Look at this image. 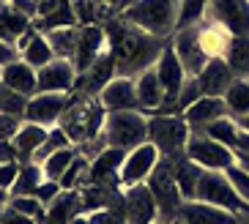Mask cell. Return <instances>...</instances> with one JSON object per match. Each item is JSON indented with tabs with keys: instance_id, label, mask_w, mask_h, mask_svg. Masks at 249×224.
<instances>
[{
	"instance_id": "cell-5",
	"label": "cell",
	"mask_w": 249,
	"mask_h": 224,
	"mask_svg": "<svg viewBox=\"0 0 249 224\" xmlns=\"http://www.w3.org/2000/svg\"><path fill=\"white\" fill-rule=\"evenodd\" d=\"M102 134H104V142L110 145V148L134 151L137 145L148 142V115L140 112V109L107 112Z\"/></svg>"
},
{
	"instance_id": "cell-51",
	"label": "cell",
	"mask_w": 249,
	"mask_h": 224,
	"mask_svg": "<svg viewBox=\"0 0 249 224\" xmlns=\"http://www.w3.org/2000/svg\"><path fill=\"white\" fill-rule=\"evenodd\" d=\"M63 0H36V6H38V17H47V14H52L55 8L60 6ZM36 17V19H38Z\"/></svg>"
},
{
	"instance_id": "cell-43",
	"label": "cell",
	"mask_w": 249,
	"mask_h": 224,
	"mask_svg": "<svg viewBox=\"0 0 249 224\" xmlns=\"http://www.w3.org/2000/svg\"><path fill=\"white\" fill-rule=\"evenodd\" d=\"M88 222L90 224H129L124 216V210H115V208L93 210V213H88Z\"/></svg>"
},
{
	"instance_id": "cell-61",
	"label": "cell",
	"mask_w": 249,
	"mask_h": 224,
	"mask_svg": "<svg viewBox=\"0 0 249 224\" xmlns=\"http://www.w3.org/2000/svg\"><path fill=\"white\" fill-rule=\"evenodd\" d=\"M0 87H3V82H0Z\"/></svg>"
},
{
	"instance_id": "cell-40",
	"label": "cell",
	"mask_w": 249,
	"mask_h": 224,
	"mask_svg": "<svg viewBox=\"0 0 249 224\" xmlns=\"http://www.w3.org/2000/svg\"><path fill=\"white\" fill-rule=\"evenodd\" d=\"M25 109H28V96L17 93V90H8V87H0V112L25 121Z\"/></svg>"
},
{
	"instance_id": "cell-28",
	"label": "cell",
	"mask_w": 249,
	"mask_h": 224,
	"mask_svg": "<svg viewBox=\"0 0 249 224\" xmlns=\"http://www.w3.org/2000/svg\"><path fill=\"white\" fill-rule=\"evenodd\" d=\"M170 164H173V175H176V183H178V189H181L183 203L195 200V191H197V181H200V175H203V167L195 164L186 153H183L181 159H173Z\"/></svg>"
},
{
	"instance_id": "cell-10",
	"label": "cell",
	"mask_w": 249,
	"mask_h": 224,
	"mask_svg": "<svg viewBox=\"0 0 249 224\" xmlns=\"http://www.w3.org/2000/svg\"><path fill=\"white\" fill-rule=\"evenodd\" d=\"M186 156L195 164H200L203 170H216V172H225L227 167L235 164L233 148H227V145L216 142L211 137H205V134H192L189 142H186Z\"/></svg>"
},
{
	"instance_id": "cell-26",
	"label": "cell",
	"mask_w": 249,
	"mask_h": 224,
	"mask_svg": "<svg viewBox=\"0 0 249 224\" xmlns=\"http://www.w3.org/2000/svg\"><path fill=\"white\" fill-rule=\"evenodd\" d=\"M47 134H50V129H47V126H38V123L22 121V126H19V131H17V137H14V145H17V151H19V164L33 161V156L41 151V145H44Z\"/></svg>"
},
{
	"instance_id": "cell-32",
	"label": "cell",
	"mask_w": 249,
	"mask_h": 224,
	"mask_svg": "<svg viewBox=\"0 0 249 224\" xmlns=\"http://www.w3.org/2000/svg\"><path fill=\"white\" fill-rule=\"evenodd\" d=\"M74 25H77V14H74V8H71V0H63L52 14L33 19V28L38 33H50V30H58V28H74Z\"/></svg>"
},
{
	"instance_id": "cell-18",
	"label": "cell",
	"mask_w": 249,
	"mask_h": 224,
	"mask_svg": "<svg viewBox=\"0 0 249 224\" xmlns=\"http://www.w3.org/2000/svg\"><path fill=\"white\" fill-rule=\"evenodd\" d=\"M233 80H235V74H233V69H230V63H227L225 58H211L208 63H205L203 71L195 77L200 93L213 96V99H225L227 87H230Z\"/></svg>"
},
{
	"instance_id": "cell-47",
	"label": "cell",
	"mask_w": 249,
	"mask_h": 224,
	"mask_svg": "<svg viewBox=\"0 0 249 224\" xmlns=\"http://www.w3.org/2000/svg\"><path fill=\"white\" fill-rule=\"evenodd\" d=\"M11 161H19L14 139H0V164H11Z\"/></svg>"
},
{
	"instance_id": "cell-19",
	"label": "cell",
	"mask_w": 249,
	"mask_h": 224,
	"mask_svg": "<svg viewBox=\"0 0 249 224\" xmlns=\"http://www.w3.org/2000/svg\"><path fill=\"white\" fill-rule=\"evenodd\" d=\"M126 153L121 148H104L102 153H96L93 159L88 161V183H107V186L118 189V170L124 164Z\"/></svg>"
},
{
	"instance_id": "cell-30",
	"label": "cell",
	"mask_w": 249,
	"mask_h": 224,
	"mask_svg": "<svg viewBox=\"0 0 249 224\" xmlns=\"http://www.w3.org/2000/svg\"><path fill=\"white\" fill-rule=\"evenodd\" d=\"M225 104H227V112L233 121L249 115V77H235L230 82L225 93Z\"/></svg>"
},
{
	"instance_id": "cell-37",
	"label": "cell",
	"mask_w": 249,
	"mask_h": 224,
	"mask_svg": "<svg viewBox=\"0 0 249 224\" xmlns=\"http://www.w3.org/2000/svg\"><path fill=\"white\" fill-rule=\"evenodd\" d=\"M208 3L211 0H178V28H192V25H200L208 14Z\"/></svg>"
},
{
	"instance_id": "cell-33",
	"label": "cell",
	"mask_w": 249,
	"mask_h": 224,
	"mask_svg": "<svg viewBox=\"0 0 249 224\" xmlns=\"http://www.w3.org/2000/svg\"><path fill=\"white\" fill-rule=\"evenodd\" d=\"M47 178L41 170V161H25V164H19V175H17L11 194H36V189Z\"/></svg>"
},
{
	"instance_id": "cell-27",
	"label": "cell",
	"mask_w": 249,
	"mask_h": 224,
	"mask_svg": "<svg viewBox=\"0 0 249 224\" xmlns=\"http://www.w3.org/2000/svg\"><path fill=\"white\" fill-rule=\"evenodd\" d=\"M80 213H82L80 189L77 191H63L52 205H47L41 224H71V219L80 216Z\"/></svg>"
},
{
	"instance_id": "cell-29",
	"label": "cell",
	"mask_w": 249,
	"mask_h": 224,
	"mask_svg": "<svg viewBox=\"0 0 249 224\" xmlns=\"http://www.w3.org/2000/svg\"><path fill=\"white\" fill-rule=\"evenodd\" d=\"M33 28V19H28L25 14H19L17 8H11L6 3V6H0V38L8 44H14L28 33V30Z\"/></svg>"
},
{
	"instance_id": "cell-50",
	"label": "cell",
	"mask_w": 249,
	"mask_h": 224,
	"mask_svg": "<svg viewBox=\"0 0 249 224\" xmlns=\"http://www.w3.org/2000/svg\"><path fill=\"white\" fill-rule=\"evenodd\" d=\"M0 224H36L30 216H22V213H17L14 208H8L6 205V210H3V219H0Z\"/></svg>"
},
{
	"instance_id": "cell-35",
	"label": "cell",
	"mask_w": 249,
	"mask_h": 224,
	"mask_svg": "<svg viewBox=\"0 0 249 224\" xmlns=\"http://www.w3.org/2000/svg\"><path fill=\"white\" fill-rule=\"evenodd\" d=\"M225 60L230 63L235 77H249V36H233Z\"/></svg>"
},
{
	"instance_id": "cell-3",
	"label": "cell",
	"mask_w": 249,
	"mask_h": 224,
	"mask_svg": "<svg viewBox=\"0 0 249 224\" xmlns=\"http://www.w3.org/2000/svg\"><path fill=\"white\" fill-rule=\"evenodd\" d=\"M104 118H107V109L99 104L96 96H74L58 126L66 131L74 145H85L90 139L102 137Z\"/></svg>"
},
{
	"instance_id": "cell-62",
	"label": "cell",
	"mask_w": 249,
	"mask_h": 224,
	"mask_svg": "<svg viewBox=\"0 0 249 224\" xmlns=\"http://www.w3.org/2000/svg\"><path fill=\"white\" fill-rule=\"evenodd\" d=\"M173 224H178V222H173Z\"/></svg>"
},
{
	"instance_id": "cell-52",
	"label": "cell",
	"mask_w": 249,
	"mask_h": 224,
	"mask_svg": "<svg viewBox=\"0 0 249 224\" xmlns=\"http://www.w3.org/2000/svg\"><path fill=\"white\" fill-rule=\"evenodd\" d=\"M235 153L249 156V134H247V131H241V129H238V139H235Z\"/></svg>"
},
{
	"instance_id": "cell-58",
	"label": "cell",
	"mask_w": 249,
	"mask_h": 224,
	"mask_svg": "<svg viewBox=\"0 0 249 224\" xmlns=\"http://www.w3.org/2000/svg\"><path fill=\"white\" fill-rule=\"evenodd\" d=\"M6 3H8V0H0V6H6Z\"/></svg>"
},
{
	"instance_id": "cell-46",
	"label": "cell",
	"mask_w": 249,
	"mask_h": 224,
	"mask_svg": "<svg viewBox=\"0 0 249 224\" xmlns=\"http://www.w3.org/2000/svg\"><path fill=\"white\" fill-rule=\"evenodd\" d=\"M17 175H19V161H11V164H0V189H6L11 194V189L17 183Z\"/></svg>"
},
{
	"instance_id": "cell-39",
	"label": "cell",
	"mask_w": 249,
	"mask_h": 224,
	"mask_svg": "<svg viewBox=\"0 0 249 224\" xmlns=\"http://www.w3.org/2000/svg\"><path fill=\"white\" fill-rule=\"evenodd\" d=\"M71 139H69V134L60 126H52L50 129V134H47V139H44V145H41V151L33 156V161H44L47 156H52L55 151H63V148H71Z\"/></svg>"
},
{
	"instance_id": "cell-1",
	"label": "cell",
	"mask_w": 249,
	"mask_h": 224,
	"mask_svg": "<svg viewBox=\"0 0 249 224\" xmlns=\"http://www.w3.org/2000/svg\"><path fill=\"white\" fill-rule=\"evenodd\" d=\"M104 30H107V50L115 66V77H137L145 69H154L164 50V38L151 36L124 22L121 17L104 22Z\"/></svg>"
},
{
	"instance_id": "cell-42",
	"label": "cell",
	"mask_w": 249,
	"mask_h": 224,
	"mask_svg": "<svg viewBox=\"0 0 249 224\" xmlns=\"http://www.w3.org/2000/svg\"><path fill=\"white\" fill-rule=\"evenodd\" d=\"M200 87H197V82H195V77H189V80L183 82V87H181V96H178V102H176V109L178 112H183L186 107H192V104L200 99Z\"/></svg>"
},
{
	"instance_id": "cell-7",
	"label": "cell",
	"mask_w": 249,
	"mask_h": 224,
	"mask_svg": "<svg viewBox=\"0 0 249 224\" xmlns=\"http://www.w3.org/2000/svg\"><path fill=\"white\" fill-rule=\"evenodd\" d=\"M195 200H197V203H205V205L225 208V210H230V213H238V216H247L249 213V205L235 194V189L230 186L227 175L216 172V170H203V175H200V181H197Z\"/></svg>"
},
{
	"instance_id": "cell-2",
	"label": "cell",
	"mask_w": 249,
	"mask_h": 224,
	"mask_svg": "<svg viewBox=\"0 0 249 224\" xmlns=\"http://www.w3.org/2000/svg\"><path fill=\"white\" fill-rule=\"evenodd\" d=\"M118 17L156 38H170L178 25V0H132Z\"/></svg>"
},
{
	"instance_id": "cell-57",
	"label": "cell",
	"mask_w": 249,
	"mask_h": 224,
	"mask_svg": "<svg viewBox=\"0 0 249 224\" xmlns=\"http://www.w3.org/2000/svg\"><path fill=\"white\" fill-rule=\"evenodd\" d=\"M96 3H110V0H96Z\"/></svg>"
},
{
	"instance_id": "cell-21",
	"label": "cell",
	"mask_w": 249,
	"mask_h": 224,
	"mask_svg": "<svg viewBox=\"0 0 249 224\" xmlns=\"http://www.w3.org/2000/svg\"><path fill=\"white\" fill-rule=\"evenodd\" d=\"M0 82H3V87L17 90V93L28 96V99L38 93V71L33 69V66L25 63L22 58L11 60L8 66L0 69Z\"/></svg>"
},
{
	"instance_id": "cell-25",
	"label": "cell",
	"mask_w": 249,
	"mask_h": 224,
	"mask_svg": "<svg viewBox=\"0 0 249 224\" xmlns=\"http://www.w3.org/2000/svg\"><path fill=\"white\" fill-rule=\"evenodd\" d=\"M197 38L208 58H225L227 50H230V41H233V33L227 28H222L219 22L203 19L197 25Z\"/></svg>"
},
{
	"instance_id": "cell-56",
	"label": "cell",
	"mask_w": 249,
	"mask_h": 224,
	"mask_svg": "<svg viewBox=\"0 0 249 224\" xmlns=\"http://www.w3.org/2000/svg\"><path fill=\"white\" fill-rule=\"evenodd\" d=\"M3 210H6V205H0V219H3Z\"/></svg>"
},
{
	"instance_id": "cell-45",
	"label": "cell",
	"mask_w": 249,
	"mask_h": 224,
	"mask_svg": "<svg viewBox=\"0 0 249 224\" xmlns=\"http://www.w3.org/2000/svg\"><path fill=\"white\" fill-rule=\"evenodd\" d=\"M19 126H22V118L0 112V139H14L17 131H19Z\"/></svg>"
},
{
	"instance_id": "cell-38",
	"label": "cell",
	"mask_w": 249,
	"mask_h": 224,
	"mask_svg": "<svg viewBox=\"0 0 249 224\" xmlns=\"http://www.w3.org/2000/svg\"><path fill=\"white\" fill-rule=\"evenodd\" d=\"M8 208H14L17 213H22V216H30L36 224H41L44 210H47L33 194H11L8 197Z\"/></svg>"
},
{
	"instance_id": "cell-48",
	"label": "cell",
	"mask_w": 249,
	"mask_h": 224,
	"mask_svg": "<svg viewBox=\"0 0 249 224\" xmlns=\"http://www.w3.org/2000/svg\"><path fill=\"white\" fill-rule=\"evenodd\" d=\"M8 6L17 8V11H19V14H25L28 19H36V17H38L36 0H8Z\"/></svg>"
},
{
	"instance_id": "cell-54",
	"label": "cell",
	"mask_w": 249,
	"mask_h": 224,
	"mask_svg": "<svg viewBox=\"0 0 249 224\" xmlns=\"http://www.w3.org/2000/svg\"><path fill=\"white\" fill-rule=\"evenodd\" d=\"M235 123H238V129H241V131H247V134H249V115L238 118V121H235Z\"/></svg>"
},
{
	"instance_id": "cell-15",
	"label": "cell",
	"mask_w": 249,
	"mask_h": 224,
	"mask_svg": "<svg viewBox=\"0 0 249 224\" xmlns=\"http://www.w3.org/2000/svg\"><path fill=\"white\" fill-rule=\"evenodd\" d=\"M99 104L107 112H126V109H140L137 104V87L134 77H112L107 85L99 90Z\"/></svg>"
},
{
	"instance_id": "cell-24",
	"label": "cell",
	"mask_w": 249,
	"mask_h": 224,
	"mask_svg": "<svg viewBox=\"0 0 249 224\" xmlns=\"http://www.w3.org/2000/svg\"><path fill=\"white\" fill-rule=\"evenodd\" d=\"M134 87H137V104L140 112L145 115H154L164 107V93H161L159 77H156V69H145L142 74L134 77Z\"/></svg>"
},
{
	"instance_id": "cell-16",
	"label": "cell",
	"mask_w": 249,
	"mask_h": 224,
	"mask_svg": "<svg viewBox=\"0 0 249 224\" xmlns=\"http://www.w3.org/2000/svg\"><path fill=\"white\" fill-rule=\"evenodd\" d=\"M124 216L129 224H154L159 219V208L145 183L124 191Z\"/></svg>"
},
{
	"instance_id": "cell-12",
	"label": "cell",
	"mask_w": 249,
	"mask_h": 224,
	"mask_svg": "<svg viewBox=\"0 0 249 224\" xmlns=\"http://www.w3.org/2000/svg\"><path fill=\"white\" fill-rule=\"evenodd\" d=\"M71 104V93H36L28 99V109H25V121L38 123V126H58L63 112Z\"/></svg>"
},
{
	"instance_id": "cell-22",
	"label": "cell",
	"mask_w": 249,
	"mask_h": 224,
	"mask_svg": "<svg viewBox=\"0 0 249 224\" xmlns=\"http://www.w3.org/2000/svg\"><path fill=\"white\" fill-rule=\"evenodd\" d=\"M183 118H186V123H189L192 134H197V131H203L208 123L219 121V118L230 115L227 112V104L225 99H213V96H200L197 102L192 104V107H186L181 112Z\"/></svg>"
},
{
	"instance_id": "cell-55",
	"label": "cell",
	"mask_w": 249,
	"mask_h": 224,
	"mask_svg": "<svg viewBox=\"0 0 249 224\" xmlns=\"http://www.w3.org/2000/svg\"><path fill=\"white\" fill-rule=\"evenodd\" d=\"M8 197L11 194H8L6 189H0V205H8Z\"/></svg>"
},
{
	"instance_id": "cell-31",
	"label": "cell",
	"mask_w": 249,
	"mask_h": 224,
	"mask_svg": "<svg viewBox=\"0 0 249 224\" xmlns=\"http://www.w3.org/2000/svg\"><path fill=\"white\" fill-rule=\"evenodd\" d=\"M47 41H50L55 58H66V60H74V52H77V38H80V25L74 28H58V30H50L44 33Z\"/></svg>"
},
{
	"instance_id": "cell-13",
	"label": "cell",
	"mask_w": 249,
	"mask_h": 224,
	"mask_svg": "<svg viewBox=\"0 0 249 224\" xmlns=\"http://www.w3.org/2000/svg\"><path fill=\"white\" fill-rule=\"evenodd\" d=\"M205 19L219 22L233 36H249V0H211Z\"/></svg>"
},
{
	"instance_id": "cell-44",
	"label": "cell",
	"mask_w": 249,
	"mask_h": 224,
	"mask_svg": "<svg viewBox=\"0 0 249 224\" xmlns=\"http://www.w3.org/2000/svg\"><path fill=\"white\" fill-rule=\"evenodd\" d=\"M60 194H63V189H60V183H58V181H44L41 186L36 189V194H33V197H36L38 203H41V205L47 208V205H52Z\"/></svg>"
},
{
	"instance_id": "cell-34",
	"label": "cell",
	"mask_w": 249,
	"mask_h": 224,
	"mask_svg": "<svg viewBox=\"0 0 249 224\" xmlns=\"http://www.w3.org/2000/svg\"><path fill=\"white\" fill-rule=\"evenodd\" d=\"M77 156H80V148H77V145L63 148V151H55L52 156H47V159L41 161L44 178H47V181H60V178H63V172L71 167V161L77 159Z\"/></svg>"
},
{
	"instance_id": "cell-11",
	"label": "cell",
	"mask_w": 249,
	"mask_h": 224,
	"mask_svg": "<svg viewBox=\"0 0 249 224\" xmlns=\"http://www.w3.org/2000/svg\"><path fill=\"white\" fill-rule=\"evenodd\" d=\"M170 47L176 50V55H178V60H181L186 77H197V74L205 69V63L211 60L203 52V47H200L197 25H192V28H178L176 33L170 36Z\"/></svg>"
},
{
	"instance_id": "cell-20",
	"label": "cell",
	"mask_w": 249,
	"mask_h": 224,
	"mask_svg": "<svg viewBox=\"0 0 249 224\" xmlns=\"http://www.w3.org/2000/svg\"><path fill=\"white\" fill-rule=\"evenodd\" d=\"M176 222L178 224H241V216L230 213L225 208H216V205H205V203H197V200H189V203H183Z\"/></svg>"
},
{
	"instance_id": "cell-49",
	"label": "cell",
	"mask_w": 249,
	"mask_h": 224,
	"mask_svg": "<svg viewBox=\"0 0 249 224\" xmlns=\"http://www.w3.org/2000/svg\"><path fill=\"white\" fill-rule=\"evenodd\" d=\"M17 58H19V50H17L14 44H8V41H3V38H0V69H3V66H8L11 60H17Z\"/></svg>"
},
{
	"instance_id": "cell-9",
	"label": "cell",
	"mask_w": 249,
	"mask_h": 224,
	"mask_svg": "<svg viewBox=\"0 0 249 224\" xmlns=\"http://www.w3.org/2000/svg\"><path fill=\"white\" fill-rule=\"evenodd\" d=\"M159 159H161L159 151H156L151 142H142V145H137L134 151H129L124 164H121V170H118V189L126 191V189L145 183L148 178H151V172L156 170Z\"/></svg>"
},
{
	"instance_id": "cell-59",
	"label": "cell",
	"mask_w": 249,
	"mask_h": 224,
	"mask_svg": "<svg viewBox=\"0 0 249 224\" xmlns=\"http://www.w3.org/2000/svg\"><path fill=\"white\" fill-rule=\"evenodd\" d=\"M129 3H132V0H124V6H129Z\"/></svg>"
},
{
	"instance_id": "cell-6",
	"label": "cell",
	"mask_w": 249,
	"mask_h": 224,
	"mask_svg": "<svg viewBox=\"0 0 249 224\" xmlns=\"http://www.w3.org/2000/svg\"><path fill=\"white\" fill-rule=\"evenodd\" d=\"M145 186L151 189V194H154V200H156L159 219L173 224L178 219V213H181V208H183V197H181V189H178V183H176L170 159H159V164H156V170L151 172V178L145 181Z\"/></svg>"
},
{
	"instance_id": "cell-36",
	"label": "cell",
	"mask_w": 249,
	"mask_h": 224,
	"mask_svg": "<svg viewBox=\"0 0 249 224\" xmlns=\"http://www.w3.org/2000/svg\"><path fill=\"white\" fill-rule=\"evenodd\" d=\"M197 134H205V137H211V139H216V142H222V145H227V148H233V151H235L238 123H235L230 115H225V118H219V121L208 123V126H205L203 131H197Z\"/></svg>"
},
{
	"instance_id": "cell-17",
	"label": "cell",
	"mask_w": 249,
	"mask_h": 224,
	"mask_svg": "<svg viewBox=\"0 0 249 224\" xmlns=\"http://www.w3.org/2000/svg\"><path fill=\"white\" fill-rule=\"evenodd\" d=\"M74 82L77 69L66 58H55L44 69H38V93H71Z\"/></svg>"
},
{
	"instance_id": "cell-23",
	"label": "cell",
	"mask_w": 249,
	"mask_h": 224,
	"mask_svg": "<svg viewBox=\"0 0 249 224\" xmlns=\"http://www.w3.org/2000/svg\"><path fill=\"white\" fill-rule=\"evenodd\" d=\"M17 50H19V58H22L28 66H33L36 71L55 60V52H52L47 36H44V33H38L36 28H30L28 33L17 41Z\"/></svg>"
},
{
	"instance_id": "cell-8",
	"label": "cell",
	"mask_w": 249,
	"mask_h": 224,
	"mask_svg": "<svg viewBox=\"0 0 249 224\" xmlns=\"http://www.w3.org/2000/svg\"><path fill=\"white\" fill-rule=\"evenodd\" d=\"M154 69H156V77H159L161 93H164V107H161L159 112H178L176 102H178V96H181L183 82L189 80V77H186V71H183V66H181V60H178L176 50L170 47V41L164 44V50H161V55H159V60H156Z\"/></svg>"
},
{
	"instance_id": "cell-60",
	"label": "cell",
	"mask_w": 249,
	"mask_h": 224,
	"mask_svg": "<svg viewBox=\"0 0 249 224\" xmlns=\"http://www.w3.org/2000/svg\"><path fill=\"white\" fill-rule=\"evenodd\" d=\"M110 3H118V0H110Z\"/></svg>"
},
{
	"instance_id": "cell-41",
	"label": "cell",
	"mask_w": 249,
	"mask_h": 224,
	"mask_svg": "<svg viewBox=\"0 0 249 224\" xmlns=\"http://www.w3.org/2000/svg\"><path fill=\"white\" fill-rule=\"evenodd\" d=\"M225 175H227V181H230V186L235 189V194L249 205V172L244 170L241 164H233V167H227L225 170Z\"/></svg>"
},
{
	"instance_id": "cell-53",
	"label": "cell",
	"mask_w": 249,
	"mask_h": 224,
	"mask_svg": "<svg viewBox=\"0 0 249 224\" xmlns=\"http://www.w3.org/2000/svg\"><path fill=\"white\" fill-rule=\"evenodd\" d=\"M235 164H241L244 170L249 172V156H244V153H235Z\"/></svg>"
},
{
	"instance_id": "cell-14",
	"label": "cell",
	"mask_w": 249,
	"mask_h": 224,
	"mask_svg": "<svg viewBox=\"0 0 249 224\" xmlns=\"http://www.w3.org/2000/svg\"><path fill=\"white\" fill-rule=\"evenodd\" d=\"M104 52H107V30H104V25H85V28H80L77 52H74V60H71L77 74L88 71Z\"/></svg>"
},
{
	"instance_id": "cell-4",
	"label": "cell",
	"mask_w": 249,
	"mask_h": 224,
	"mask_svg": "<svg viewBox=\"0 0 249 224\" xmlns=\"http://www.w3.org/2000/svg\"><path fill=\"white\" fill-rule=\"evenodd\" d=\"M192 129L181 112H156L148 115V142L159 151L161 159H181L186 153V142Z\"/></svg>"
}]
</instances>
